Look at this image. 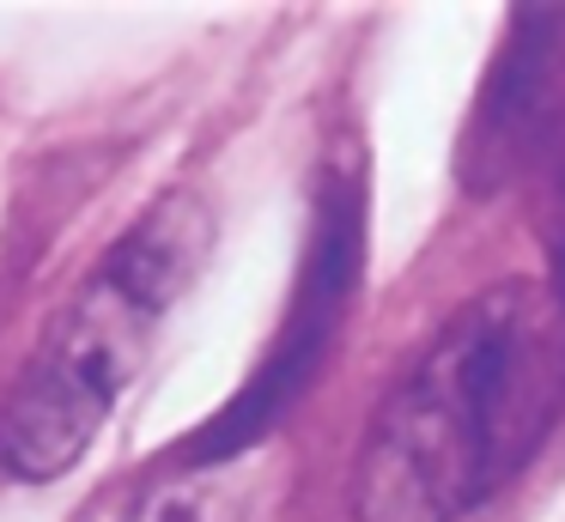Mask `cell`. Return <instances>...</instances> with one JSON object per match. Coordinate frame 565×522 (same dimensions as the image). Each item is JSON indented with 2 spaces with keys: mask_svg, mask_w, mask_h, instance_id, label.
<instances>
[{
  "mask_svg": "<svg viewBox=\"0 0 565 522\" xmlns=\"http://www.w3.org/2000/svg\"><path fill=\"white\" fill-rule=\"evenodd\" d=\"M565 413V310L547 279L456 303L365 437V516L456 522L529 468Z\"/></svg>",
  "mask_w": 565,
  "mask_h": 522,
  "instance_id": "cell-1",
  "label": "cell"
},
{
  "mask_svg": "<svg viewBox=\"0 0 565 522\" xmlns=\"http://www.w3.org/2000/svg\"><path fill=\"white\" fill-rule=\"evenodd\" d=\"M213 249V213L201 194H159L110 243L86 286L62 303L43 347L0 401V473L50 486L98 444L122 388L140 376L171 303L195 286Z\"/></svg>",
  "mask_w": 565,
  "mask_h": 522,
  "instance_id": "cell-2",
  "label": "cell"
},
{
  "mask_svg": "<svg viewBox=\"0 0 565 522\" xmlns=\"http://www.w3.org/2000/svg\"><path fill=\"white\" fill-rule=\"evenodd\" d=\"M359 279H365V194H359V177H334V182H322V201H317V219H310V243H305V262H298L280 334L262 352L256 371L244 376V388L183 444L189 468H220V461L244 456L249 444H262L274 425H286V413L310 395V383L329 364L341 322L353 310Z\"/></svg>",
  "mask_w": 565,
  "mask_h": 522,
  "instance_id": "cell-3",
  "label": "cell"
},
{
  "mask_svg": "<svg viewBox=\"0 0 565 522\" xmlns=\"http://www.w3.org/2000/svg\"><path fill=\"white\" fill-rule=\"evenodd\" d=\"M565 140V7H516L468 109L456 177L468 194H499L523 164Z\"/></svg>",
  "mask_w": 565,
  "mask_h": 522,
  "instance_id": "cell-4",
  "label": "cell"
},
{
  "mask_svg": "<svg viewBox=\"0 0 565 522\" xmlns=\"http://www.w3.org/2000/svg\"><path fill=\"white\" fill-rule=\"evenodd\" d=\"M541 243H547V291L565 310V146L553 152V182H547V206H541Z\"/></svg>",
  "mask_w": 565,
  "mask_h": 522,
  "instance_id": "cell-5",
  "label": "cell"
},
{
  "mask_svg": "<svg viewBox=\"0 0 565 522\" xmlns=\"http://www.w3.org/2000/svg\"><path fill=\"white\" fill-rule=\"evenodd\" d=\"M140 522H207V510L195 498H159V504L140 510Z\"/></svg>",
  "mask_w": 565,
  "mask_h": 522,
  "instance_id": "cell-6",
  "label": "cell"
}]
</instances>
